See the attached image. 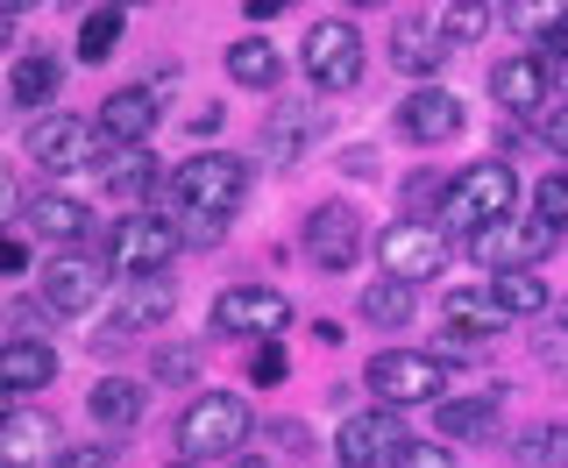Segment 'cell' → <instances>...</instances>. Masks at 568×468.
Masks as SVG:
<instances>
[{
  "instance_id": "obj_29",
  "label": "cell",
  "mask_w": 568,
  "mask_h": 468,
  "mask_svg": "<svg viewBox=\"0 0 568 468\" xmlns=\"http://www.w3.org/2000/svg\"><path fill=\"white\" fill-rule=\"evenodd\" d=\"M29 227L50 234V242H79V234H85V206L64 200V192H43V200L29 206Z\"/></svg>"
},
{
  "instance_id": "obj_32",
  "label": "cell",
  "mask_w": 568,
  "mask_h": 468,
  "mask_svg": "<svg viewBox=\"0 0 568 468\" xmlns=\"http://www.w3.org/2000/svg\"><path fill=\"white\" fill-rule=\"evenodd\" d=\"M121 35H129V14H121V8H93V14H85V29H79V58L85 64H106V50H114Z\"/></svg>"
},
{
  "instance_id": "obj_33",
  "label": "cell",
  "mask_w": 568,
  "mask_h": 468,
  "mask_svg": "<svg viewBox=\"0 0 568 468\" xmlns=\"http://www.w3.org/2000/svg\"><path fill=\"white\" fill-rule=\"evenodd\" d=\"M306 135H313V114H298V106H292V114H277L271 129H263V150H271V164H292Z\"/></svg>"
},
{
  "instance_id": "obj_2",
  "label": "cell",
  "mask_w": 568,
  "mask_h": 468,
  "mask_svg": "<svg viewBox=\"0 0 568 468\" xmlns=\"http://www.w3.org/2000/svg\"><path fill=\"white\" fill-rule=\"evenodd\" d=\"M248 405L235 398V390H206V398L185 405V419H178V461H235L242 440H248Z\"/></svg>"
},
{
  "instance_id": "obj_30",
  "label": "cell",
  "mask_w": 568,
  "mask_h": 468,
  "mask_svg": "<svg viewBox=\"0 0 568 468\" xmlns=\"http://www.w3.org/2000/svg\"><path fill=\"white\" fill-rule=\"evenodd\" d=\"M511 22L532 29L547 50H555V58H568V8H555V0H519V8H511Z\"/></svg>"
},
{
  "instance_id": "obj_11",
  "label": "cell",
  "mask_w": 568,
  "mask_h": 468,
  "mask_svg": "<svg viewBox=\"0 0 568 468\" xmlns=\"http://www.w3.org/2000/svg\"><path fill=\"white\" fill-rule=\"evenodd\" d=\"M106 292V256H79V248H64V256L43 263V305L50 313H93Z\"/></svg>"
},
{
  "instance_id": "obj_24",
  "label": "cell",
  "mask_w": 568,
  "mask_h": 468,
  "mask_svg": "<svg viewBox=\"0 0 568 468\" xmlns=\"http://www.w3.org/2000/svg\"><path fill=\"white\" fill-rule=\"evenodd\" d=\"M100 177H106V192H114V206H135L142 192L156 185V164H150V150H114Z\"/></svg>"
},
{
  "instance_id": "obj_47",
  "label": "cell",
  "mask_w": 568,
  "mask_h": 468,
  "mask_svg": "<svg viewBox=\"0 0 568 468\" xmlns=\"http://www.w3.org/2000/svg\"><path fill=\"white\" fill-rule=\"evenodd\" d=\"M555 313H561V319H568V292H561V298H555Z\"/></svg>"
},
{
  "instance_id": "obj_22",
  "label": "cell",
  "mask_w": 568,
  "mask_h": 468,
  "mask_svg": "<svg viewBox=\"0 0 568 468\" xmlns=\"http://www.w3.org/2000/svg\"><path fill=\"white\" fill-rule=\"evenodd\" d=\"M58 85H64V64L58 58H14V71H8V100L14 106H50V100H58Z\"/></svg>"
},
{
  "instance_id": "obj_26",
  "label": "cell",
  "mask_w": 568,
  "mask_h": 468,
  "mask_svg": "<svg viewBox=\"0 0 568 468\" xmlns=\"http://www.w3.org/2000/svg\"><path fill=\"white\" fill-rule=\"evenodd\" d=\"M440 434L448 440H490L497 434V398H440Z\"/></svg>"
},
{
  "instance_id": "obj_25",
  "label": "cell",
  "mask_w": 568,
  "mask_h": 468,
  "mask_svg": "<svg viewBox=\"0 0 568 468\" xmlns=\"http://www.w3.org/2000/svg\"><path fill=\"white\" fill-rule=\"evenodd\" d=\"M490 298L505 305V319H532V313H547V305H555V292H547L532 269H505V277H490Z\"/></svg>"
},
{
  "instance_id": "obj_19",
  "label": "cell",
  "mask_w": 568,
  "mask_h": 468,
  "mask_svg": "<svg viewBox=\"0 0 568 468\" xmlns=\"http://www.w3.org/2000/svg\"><path fill=\"white\" fill-rule=\"evenodd\" d=\"M0 384H8L14 398L58 384V348H43V340H8V348H0Z\"/></svg>"
},
{
  "instance_id": "obj_42",
  "label": "cell",
  "mask_w": 568,
  "mask_h": 468,
  "mask_svg": "<svg viewBox=\"0 0 568 468\" xmlns=\"http://www.w3.org/2000/svg\"><path fill=\"white\" fill-rule=\"evenodd\" d=\"M8 319H14V340H29V327H43V305L22 298V305H8Z\"/></svg>"
},
{
  "instance_id": "obj_38",
  "label": "cell",
  "mask_w": 568,
  "mask_h": 468,
  "mask_svg": "<svg viewBox=\"0 0 568 468\" xmlns=\"http://www.w3.org/2000/svg\"><path fill=\"white\" fill-rule=\"evenodd\" d=\"M390 468H455V447H440V440H405Z\"/></svg>"
},
{
  "instance_id": "obj_13",
  "label": "cell",
  "mask_w": 568,
  "mask_h": 468,
  "mask_svg": "<svg viewBox=\"0 0 568 468\" xmlns=\"http://www.w3.org/2000/svg\"><path fill=\"white\" fill-rule=\"evenodd\" d=\"M355 248H363V213H355V206L334 200V206L306 213V256H313V269H348Z\"/></svg>"
},
{
  "instance_id": "obj_31",
  "label": "cell",
  "mask_w": 568,
  "mask_h": 468,
  "mask_svg": "<svg viewBox=\"0 0 568 468\" xmlns=\"http://www.w3.org/2000/svg\"><path fill=\"white\" fill-rule=\"evenodd\" d=\"M519 468H568V426H532V434L511 440Z\"/></svg>"
},
{
  "instance_id": "obj_12",
  "label": "cell",
  "mask_w": 568,
  "mask_h": 468,
  "mask_svg": "<svg viewBox=\"0 0 568 468\" xmlns=\"http://www.w3.org/2000/svg\"><path fill=\"white\" fill-rule=\"evenodd\" d=\"M156 114H164V85H121V93H106V106H100L106 150H142Z\"/></svg>"
},
{
  "instance_id": "obj_35",
  "label": "cell",
  "mask_w": 568,
  "mask_h": 468,
  "mask_svg": "<svg viewBox=\"0 0 568 468\" xmlns=\"http://www.w3.org/2000/svg\"><path fill=\"white\" fill-rule=\"evenodd\" d=\"M434 22H440V35H448V43H476V35H484V22H490V8L462 0V8H440Z\"/></svg>"
},
{
  "instance_id": "obj_3",
  "label": "cell",
  "mask_w": 568,
  "mask_h": 468,
  "mask_svg": "<svg viewBox=\"0 0 568 468\" xmlns=\"http://www.w3.org/2000/svg\"><path fill=\"white\" fill-rule=\"evenodd\" d=\"M519 213V171L505 164V156H484V164H469L455 177V192H448V227L462 234V242H476L484 227L497 221H511Z\"/></svg>"
},
{
  "instance_id": "obj_27",
  "label": "cell",
  "mask_w": 568,
  "mask_h": 468,
  "mask_svg": "<svg viewBox=\"0 0 568 468\" xmlns=\"http://www.w3.org/2000/svg\"><path fill=\"white\" fill-rule=\"evenodd\" d=\"M448 319L462 334H497L505 327V305L490 298V284H462V292H448Z\"/></svg>"
},
{
  "instance_id": "obj_8",
  "label": "cell",
  "mask_w": 568,
  "mask_h": 468,
  "mask_svg": "<svg viewBox=\"0 0 568 468\" xmlns=\"http://www.w3.org/2000/svg\"><path fill=\"white\" fill-rule=\"evenodd\" d=\"M93 135H100V121H79V114L58 106V114H36L22 129V150L43 171H85V164H93Z\"/></svg>"
},
{
  "instance_id": "obj_46",
  "label": "cell",
  "mask_w": 568,
  "mask_h": 468,
  "mask_svg": "<svg viewBox=\"0 0 568 468\" xmlns=\"http://www.w3.org/2000/svg\"><path fill=\"white\" fill-rule=\"evenodd\" d=\"M227 468H271V461H256V455H235V461H227Z\"/></svg>"
},
{
  "instance_id": "obj_39",
  "label": "cell",
  "mask_w": 568,
  "mask_h": 468,
  "mask_svg": "<svg viewBox=\"0 0 568 468\" xmlns=\"http://www.w3.org/2000/svg\"><path fill=\"white\" fill-rule=\"evenodd\" d=\"M156 376H164V384H185V376H192V348H164V355H156Z\"/></svg>"
},
{
  "instance_id": "obj_36",
  "label": "cell",
  "mask_w": 568,
  "mask_h": 468,
  "mask_svg": "<svg viewBox=\"0 0 568 468\" xmlns=\"http://www.w3.org/2000/svg\"><path fill=\"white\" fill-rule=\"evenodd\" d=\"M284 376H292V363H284V340H256V348H248V384H284Z\"/></svg>"
},
{
  "instance_id": "obj_20",
  "label": "cell",
  "mask_w": 568,
  "mask_h": 468,
  "mask_svg": "<svg viewBox=\"0 0 568 468\" xmlns=\"http://www.w3.org/2000/svg\"><path fill=\"white\" fill-rule=\"evenodd\" d=\"M227 79L248 85V93H271V85L284 79L277 43H271V35H235V43H227Z\"/></svg>"
},
{
  "instance_id": "obj_23",
  "label": "cell",
  "mask_w": 568,
  "mask_h": 468,
  "mask_svg": "<svg viewBox=\"0 0 568 468\" xmlns=\"http://www.w3.org/2000/svg\"><path fill=\"white\" fill-rule=\"evenodd\" d=\"M85 405H93V419L106 426V434H129V426L142 419V390L129 384V376H100Z\"/></svg>"
},
{
  "instance_id": "obj_45",
  "label": "cell",
  "mask_w": 568,
  "mask_h": 468,
  "mask_svg": "<svg viewBox=\"0 0 568 468\" xmlns=\"http://www.w3.org/2000/svg\"><path fill=\"white\" fill-rule=\"evenodd\" d=\"M540 355H547V363H568V340L561 334H540Z\"/></svg>"
},
{
  "instance_id": "obj_9",
  "label": "cell",
  "mask_w": 568,
  "mask_h": 468,
  "mask_svg": "<svg viewBox=\"0 0 568 468\" xmlns=\"http://www.w3.org/2000/svg\"><path fill=\"white\" fill-rule=\"evenodd\" d=\"M213 327H221V334H242V340H284V327H292V305H284L271 284H235V292L213 298Z\"/></svg>"
},
{
  "instance_id": "obj_34",
  "label": "cell",
  "mask_w": 568,
  "mask_h": 468,
  "mask_svg": "<svg viewBox=\"0 0 568 468\" xmlns=\"http://www.w3.org/2000/svg\"><path fill=\"white\" fill-rule=\"evenodd\" d=\"M532 213H540L547 227H561V234H568V164H561V171H547L540 185H532Z\"/></svg>"
},
{
  "instance_id": "obj_4",
  "label": "cell",
  "mask_w": 568,
  "mask_h": 468,
  "mask_svg": "<svg viewBox=\"0 0 568 468\" xmlns=\"http://www.w3.org/2000/svg\"><path fill=\"white\" fill-rule=\"evenodd\" d=\"M363 384L384 398V411H405V405H440L448 369H440L434 348H384V355H369Z\"/></svg>"
},
{
  "instance_id": "obj_28",
  "label": "cell",
  "mask_w": 568,
  "mask_h": 468,
  "mask_svg": "<svg viewBox=\"0 0 568 468\" xmlns=\"http://www.w3.org/2000/svg\"><path fill=\"white\" fill-rule=\"evenodd\" d=\"M363 319H369V327H384V334H398L405 319H413V284L377 277V284L363 292Z\"/></svg>"
},
{
  "instance_id": "obj_7",
  "label": "cell",
  "mask_w": 568,
  "mask_h": 468,
  "mask_svg": "<svg viewBox=\"0 0 568 468\" xmlns=\"http://www.w3.org/2000/svg\"><path fill=\"white\" fill-rule=\"evenodd\" d=\"M377 263H384V277H398V284L419 292V284L440 277V263H448V234L426 227V221H390L377 234Z\"/></svg>"
},
{
  "instance_id": "obj_41",
  "label": "cell",
  "mask_w": 568,
  "mask_h": 468,
  "mask_svg": "<svg viewBox=\"0 0 568 468\" xmlns=\"http://www.w3.org/2000/svg\"><path fill=\"white\" fill-rule=\"evenodd\" d=\"M50 468H106V447H64Z\"/></svg>"
},
{
  "instance_id": "obj_43",
  "label": "cell",
  "mask_w": 568,
  "mask_h": 468,
  "mask_svg": "<svg viewBox=\"0 0 568 468\" xmlns=\"http://www.w3.org/2000/svg\"><path fill=\"white\" fill-rule=\"evenodd\" d=\"M0 269H8V277H22V269H29V248H22V234H8V242H0Z\"/></svg>"
},
{
  "instance_id": "obj_48",
  "label": "cell",
  "mask_w": 568,
  "mask_h": 468,
  "mask_svg": "<svg viewBox=\"0 0 568 468\" xmlns=\"http://www.w3.org/2000/svg\"><path fill=\"white\" fill-rule=\"evenodd\" d=\"M171 468H192V461H171Z\"/></svg>"
},
{
  "instance_id": "obj_15",
  "label": "cell",
  "mask_w": 568,
  "mask_h": 468,
  "mask_svg": "<svg viewBox=\"0 0 568 468\" xmlns=\"http://www.w3.org/2000/svg\"><path fill=\"white\" fill-rule=\"evenodd\" d=\"M462 100L448 93V85H419V93H405V106H398V129L413 135V142H455L462 135Z\"/></svg>"
},
{
  "instance_id": "obj_5",
  "label": "cell",
  "mask_w": 568,
  "mask_h": 468,
  "mask_svg": "<svg viewBox=\"0 0 568 468\" xmlns=\"http://www.w3.org/2000/svg\"><path fill=\"white\" fill-rule=\"evenodd\" d=\"M178 242L185 234L171 227V213H121L114 234H106V263L121 269V277H164V263L178 256Z\"/></svg>"
},
{
  "instance_id": "obj_6",
  "label": "cell",
  "mask_w": 568,
  "mask_h": 468,
  "mask_svg": "<svg viewBox=\"0 0 568 468\" xmlns=\"http://www.w3.org/2000/svg\"><path fill=\"white\" fill-rule=\"evenodd\" d=\"M561 242V227H547L532 206H519L511 221H497V227H484L469 242V256L476 263H490V277H505V269H532V263H547V248Z\"/></svg>"
},
{
  "instance_id": "obj_18",
  "label": "cell",
  "mask_w": 568,
  "mask_h": 468,
  "mask_svg": "<svg viewBox=\"0 0 568 468\" xmlns=\"http://www.w3.org/2000/svg\"><path fill=\"white\" fill-rule=\"evenodd\" d=\"M64 447H58V426L43 419V411H8L0 419V461L8 468H50Z\"/></svg>"
},
{
  "instance_id": "obj_16",
  "label": "cell",
  "mask_w": 568,
  "mask_h": 468,
  "mask_svg": "<svg viewBox=\"0 0 568 468\" xmlns=\"http://www.w3.org/2000/svg\"><path fill=\"white\" fill-rule=\"evenodd\" d=\"M490 93H497V106H505V114H540V100L555 93V64L547 58H505L490 71Z\"/></svg>"
},
{
  "instance_id": "obj_10",
  "label": "cell",
  "mask_w": 568,
  "mask_h": 468,
  "mask_svg": "<svg viewBox=\"0 0 568 468\" xmlns=\"http://www.w3.org/2000/svg\"><path fill=\"white\" fill-rule=\"evenodd\" d=\"M306 79L320 85V93H348V85L363 79V35H355V22H313Z\"/></svg>"
},
{
  "instance_id": "obj_21",
  "label": "cell",
  "mask_w": 568,
  "mask_h": 468,
  "mask_svg": "<svg viewBox=\"0 0 568 468\" xmlns=\"http://www.w3.org/2000/svg\"><path fill=\"white\" fill-rule=\"evenodd\" d=\"M178 313V284L171 277H135L129 292H121V327H164V319Z\"/></svg>"
},
{
  "instance_id": "obj_17",
  "label": "cell",
  "mask_w": 568,
  "mask_h": 468,
  "mask_svg": "<svg viewBox=\"0 0 568 468\" xmlns=\"http://www.w3.org/2000/svg\"><path fill=\"white\" fill-rule=\"evenodd\" d=\"M448 35H440L434 14H398V35H390V64L413 71V79H434L440 64H448Z\"/></svg>"
},
{
  "instance_id": "obj_1",
  "label": "cell",
  "mask_w": 568,
  "mask_h": 468,
  "mask_svg": "<svg viewBox=\"0 0 568 468\" xmlns=\"http://www.w3.org/2000/svg\"><path fill=\"white\" fill-rule=\"evenodd\" d=\"M171 213H185V242H213L227 213L242 206V164L227 150H200L171 171Z\"/></svg>"
},
{
  "instance_id": "obj_37",
  "label": "cell",
  "mask_w": 568,
  "mask_h": 468,
  "mask_svg": "<svg viewBox=\"0 0 568 468\" xmlns=\"http://www.w3.org/2000/svg\"><path fill=\"white\" fill-rule=\"evenodd\" d=\"M440 192H455V185H448V177H440V171H419V177H405V221H419V213L434 206Z\"/></svg>"
},
{
  "instance_id": "obj_14",
  "label": "cell",
  "mask_w": 568,
  "mask_h": 468,
  "mask_svg": "<svg viewBox=\"0 0 568 468\" xmlns=\"http://www.w3.org/2000/svg\"><path fill=\"white\" fill-rule=\"evenodd\" d=\"M398 411H348L342 434H334V447H342V468H377V461H398Z\"/></svg>"
},
{
  "instance_id": "obj_40",
  "label": "cell",
  "mask_w": 568,
  "mask_h": 468,
  "mask_svg": "<svg viewBox=\"0 0 568 468\" xmlns=\"http://www.w3.org/2000/svg\"><path fill=\"white\" fill-rule=\"evenodd\" d=\"M540 135H547V150H555V156H568V106H555V114L540 121Z\"/></svg>"
},
{
  "instance_id": "obj_44",
  "label": "cell",
  "mask_w": 568,
  "mask_h": 468,
  "mask_svg": "<svg viewBox=\"0 0 568 468\" xmlns=\"http://www.w3.org/2000/svg\"><path fill=\"white\" fill-rule=\"evenodd\" d=\"M434 355H440V363H462V355H469V334H462V327H448V334L434 340Z\"/></svg>"
}]
</instances>
